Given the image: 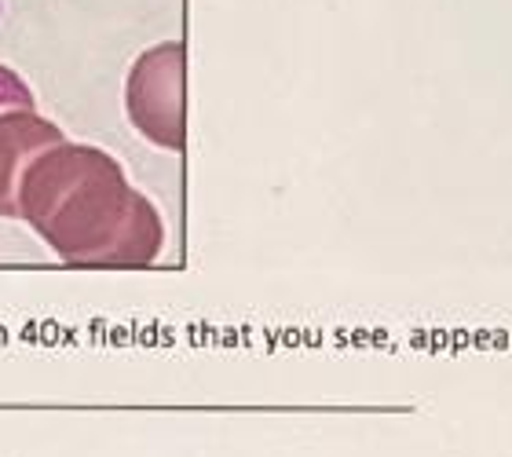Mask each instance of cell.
<instances>
[{
    "label": "cell",
    "mask_w": 512,
    "mask_h": 457,
    "mask_svg": "<svg viewBox=\"0 0 512 457\" xmlns=\"http://www.w3.org/2000/svg\"><path fill=\"white\" fill-rule=\"evenodd\" d=\"M183 81H187V48L165 41L136 59L128 74L125 103L139 136L165 150H183Z\"/></svg>",
    "instance_id": "obj_2"
},
{
    "label": "cell",
    "mask_w": 512,
    "mask_h": 457,
    "mask_svg": "<svg viewBox=\"0 0 512 457\" xmlns=\"http://www.w3.org/2000/svg\"><path fill=\"white\" fill-rule=\"evenodd\" d=\"M63 143V132L33 110V92L19 74L0 66V216L19 213L22 165Z\"/></svg>",
    "instance_id": "obj_3"
},
{
    "label": "cell",
    "mask_w": 512,
    "mask_h": 457,
    "mask_svg": "<svg viewBox=\"0 0 512 457\" xmlns=\"http://www.w3.org/2000/svg\"><path fill=\"white\" fill-rule=\"evenodd\" d=\"M22 220L74 267H147L165 245L158 209L107 150L59 143L19 183Z\"/></svg>",
    "instance_id": "obj_1"
}]
</instances>
